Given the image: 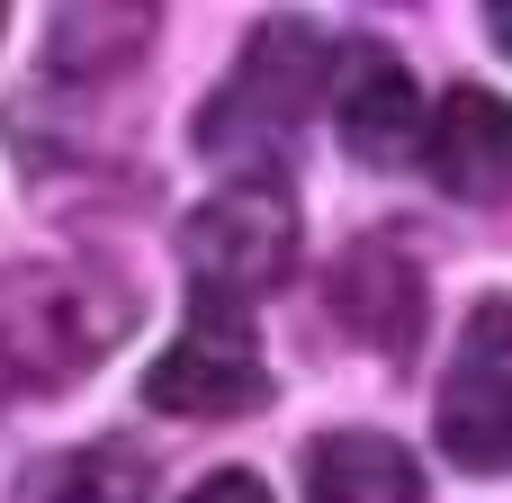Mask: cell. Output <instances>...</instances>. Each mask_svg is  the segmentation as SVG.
Segmentation results:
<instances>
[{"mask_svg": "<svg viewBox=\"0 0 512 503\" xmlns=\"http://www.w3.org/2000/svg\"><path fill=\"white\" fill-rule=\"evenodd\" d=\"M324 81H333V36L315 18H261L252 45L234 54L225 90L207 99L198 144L216 162H234V180H279V153L324 108Z\"/></svg>", "mask_w": 512, "mask_h": 503, "instance_id": "6da1fadb", "label": "cell"}, {"mask_svg": "<svg viewBox=\"0 0 512 503\" xmlns=\"http://www.w3.org/2000/svg\"><path fill=\"white\" fill-rule=\"evenodd\" d=\"M135 324V297L99 270H36L0 297V369L18 378V396H63L72 378H90Z\"/></svg>", "mask_w": 512, "mask_h": 503, "instance_id": "7a4b0ae2", "label": "cell"}, {"mask_svg": "<svg viewBox=\"0 0 512 503\" xmlns=\"http://www.w3.org/2000/svg\"><path fill=\"white\" fill-rule=\"evenodd\" d=\"M180 270H189L198 306L252 315V297H270L297 270V198H288V180H225L207 207H189Z\"/></svg>", "mask_w": 512, "mask_h": 503, "instance_id": "3957f363", "label": "cell"}, {"mask_svg": "<svg viewBox=\"0 0 512 503\" xmlns=\"http://www.w3.org/2000/svg\"><path fill=\"white\" fill-rule=\"evenodd\" d=\"M432 432H441V459L459 477H512V288L468 306Z\"/></svg>", "mask_w": 512, "mask_h": 503, "instance_id": "277c9868", "label": "cell"}, {"mask_svg": "<svg viewBox=\"0 0 512 503\" xmlns=\"http://www.w3.org/2000/svg\"><path fill=\"white\" fill-rule=\"evenodd\" d=\"M144 405L180 414V423H234L270 405V369H261V333L234 306H189L180 342L144 369Z\"/></svg>", "mask_w": 512, "mask_h": 503, "instance_id": "5b68a950", "label": "cell"}, {"mask_svg": "<svg viewBox=\"0 0 512 503\" xmlns=\"http://www.w3.org/2000/svg\"><path fill=\"white\" fill-rule=\"evenodd\" d=\"M324 108H333V144L369 171H396L414 144H423V90L405 72L396 45L360 36L333 54V81H324Z\"/></svg>", "mask_w": 512, "mask_h": 503, "instance_id": "8992f818", "label": "cell"}, {"mask_svg": "<svg viewBox=\"0 0 512 503\" xmlns=\"http://www.w3.org/2000/svg\"><path fill=\"white\" fill-rule=\"evenodd\" d=\"M423 171L468 198V207H504L512 198V99H495L486 81H450L423 108Z\"/></svg>", "mask_w": 512, "mask_h": 503, "instance_id": "52a82bcc", "label": "cell"}, {"mask_svg": "<svg viewBox=\"0 0 512 503\" xmlns=\"http://www.w3.org/2000/svg\"><path fill=\"white\" fill-rule=\"evenodd\" d=\"M333 315H342V333L351 342H369L378 360H414L423 351V315H432V288H423V261L414 252H396V243H351L342 252V270H333Z\"/></svg>", "mask_w": 512, "mask_h": 503, "instance_id": "ba28073f", "label": "cell"}, {"mask_svg": "<svg viewBox=\"0 0 512 503\" xmlns=\"http://www.w3.org/2000/svg\"><path fill=\"white\" fill-rule=\"evenodd\" d=\"M306 503H423V468L396 432H324L306 450Z\"/></svg>", "mask_w": 512, "mask_h": 503, "instance_id": "9c48e42d", "label": "cell"}, {"mask_svg": "<svg viewBox=\"0 0 512 503\" xmlns=\"http://www.w3.org/2000/svg\"><path fill=\"white\" fill-rule=\"evenodd\" d=\"M18 503H153V459L135 441H81L18 477Z\"/></svg>", "mask_w": 512, "mask_h": 503, "instance_id": "30bf717a", "label": "cell"}, {"mask_svg": "<svg viewBox=\"0 0 512 503\" xmlns=\"http://www.w3.org/2000/svg\"><path fill=\"white\" fill-rule=\"evenodd\" d=\"M153 45V9H63L54 18V72H72L81 54H144Z\"/></svg>", "mask_w": 512, "mask_h": 503, "instance_id": "8fae6325", "label": "cell"}, {"mask_svg": "<svg viewBox=\"0 0 512 503\" xmlns=\"http://www.w3.org/2000/svg\"><path fill=\"white\" fill-rule=\"evenodd\" d=\"M180 503H270V486H261L252 468H216V477H198Z\"/></svg>", "mask_w": 512, "mask_h": 503, "instance_id": "7c38bea8", "label": "cell"}, {"mask_svg": "<svg viewBox=\"0 0 512 503\" xmlns=\"http://www.w3.org/2000/svg\"><path fill=\"white\" fill-rule=\"evenodd\" d=\"M486 27H495V45H504V63H512V0H495V9H486Z\"/></svg>", "mask_w": 512, "mask_h": 503, "instance_id": "4fadbf2b", "label": "cell"}, {"mask_svg": "<svg viewBox=\"0 0 512 503\" xmlns=\"http://www.w3.org/2000/svg\"><path fill=\"white\" fill-rule=\"evenodd\" d=\"M0 27H9V9H0Z\"/></svg>", "mask_w": 512, "mask_h": 503, "instance_id": "5bb4252c", "label": "cell"}]
</instances>
